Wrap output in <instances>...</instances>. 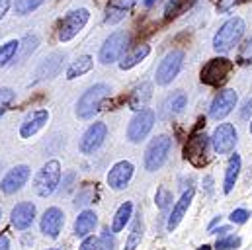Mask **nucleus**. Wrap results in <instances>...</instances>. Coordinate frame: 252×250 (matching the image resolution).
Listing matches in <instances>:
<instances>
[{
  "label": "nucleus",
  "instance_id": "obj_1",
  "mask_svg": "<svg viewBox=\"0 0 252 250\" xmlns=\"http://www.w3.org/2000/svg\"><path fill=\"white\" fill-rule=\"evenodd\" d=\"M245 30H247V24H245V20H243L241 16L229 18V20L217 30V33L213 35V49H215L217 53H221V55L233 51V49L241 43V39H243V35H245Z\"/></svg>",
  "mask_w": 252,
  "mask_h": 250
},
{
  "label": "nucleus",
  "instance_id": "obj_2",
  "mask_svg": "<svg viewBox=\"0 0 252 250\" xmlns=\"http://www.w3.org/2000/svg\"><path fill=\"white\" fill-rule=\"evenodd\" d=\"M61 176H63V170H61V162L57 158L45 162L37 174H35V180H33V189L39 197H49L57 191V188L61 184Z\"/></svg>",
  "mask_w": 252,
  "mask_h": 250
},
{
  "label": "nucleus",
  "instance_id": "obj_3",
  "mask_svg": "<svg viewBox=\"0 0 252 250\" xmlns=\"http://www.w3.org/2000/svg\"><path fill=\"white\" fill-rule=\"evenodd\" d=\"M110 86L100 82V84H94L90 86L76 102V118L78 120H92L98 112H100V106L104 102V98L110 94Z\"/></svg>",
  "mask_w": 252,
  "mask_h": 250
},
{
  "label": "nucleus",
  "instance_id": "obj_4",
  "mask_svg": "<svg viewBox=\"0 0 252 250\" xmlns=\"http://www.w3.org/2000/svg\"><path fill=\"white\" fill-rule=\"evenodd\" d=\"M170 151H172V139L168 135L155 137L149 143L147 151H145V168L149 172H157L158 168H162V164L166 162Z\"/></svg>",
  "mask_w": 252,
  "mask_h": 250
},
{
  "label": "nucleus",
  "instance_id": "obj_5",
  "mask_svg": "<svg viewBox=\"0 0 252 250\" xmlns=\"http://www.w3.org/2000/svg\"><path fill=\"white\" fill-rule=\"evenodd\" d=\"M184 66V51L180 49H174L170 53H166L162 57V61L158 62L157 66V72H155V82L158 86H168L182 70Z\"/></svg>",
  "mask_w": 252,
  "mask_h": 250
},
{
  "label": "nucleus",
  "instance_id": "obj_6",
  "mask_svg": "<svg viewBox=\"0 0 252 250\" xmlns=\"http://www.w3.org/2000/svg\"><path fill=\"white\" fill-rule=\"evenodd\" d=\"M90 20V12L86 8H76V10H70L59 24V31H57V37L61 43H66L70 39H74L82 30L84 26L88 24Z\"/></svg>",
  "mask_w": 252,
  "mask_h": 250
},
{
  "label": "nucleus",
  "instance_id": "obj_7",
  "mask_svg": "<svg viewBox=\"0 0 252 250\" xmlns=\"http://www.w3.org/2000/svg\"><path fill=\"white\" fill-rule=\"evenodd\" d=\"M129 47V33L127 31H114L106 37V41L100 47L98 53V61L102 64H112V62L120 61L122 55Z\"/></svg>",
  "mask_w": 252,
  "mask_h": 250
},
{
  "label": "nucleus",
  "instance_id": "obj_8",
  "mask_svg": "<svg viewBox=\"0 0 252 250\" xmlns=\"http://www.w3.org/2000/svg\"><path fill=\"white\" fill-rule=\"evenodd\" d=\"M233 72V62L225 57H219V59H211L203 68H201V82L207 84V86H223L229 76Z\"/></svg>",
  "mask_w": 252,
  "mask_h": 250
},
{
  "label": "nucleus",
  "instance_id": "obj_9",
  "mask_svg": "<svg viewBox=\"0 0 252 250\" xmlns=\"http://www.w3.org/2000/svg\"><path fill=\"white\" fill-rule=\"evenodd\" d=\"M155 122H157V116L153 110H149V108L137 110V114L133 116V120L127 125V139L131 143H141L153 131Z\"/></svg>",
  "mask_w": 252,
  "mask_h": 250
},
{
  "label": "nucleus",
  "instance_id": "obj_10",
  "mask_svg": "<svg viewBox=\"0 0 252 250\" xmlns=\"http://www.w3.org/2000/svg\"><path fill=\"white\" fill-rule=\"evenodd\" d=\"M209 141H211L213 151L217 155H229L237 147L239 133H237V129H235L233 124H219L215 127V131H213V135H211Z\"/></svg>",
  "mask_w": 252,
  "mask_h": 250
},
{
  "label": "nucleus",
  "instance_id": "obj_11",
  "mask_svg": "<svg viewBox=\"0 0 252 250\" xmlns=\"http://www.w3.org/2000/svg\"><path fill=\"white\" fill-rule=\"evenodd\" d=\"M207 149H209V137L205 133H193L184 147V158L193 166H205L207 164Z\"/></svg>",
  "mask_w": 252,
  "mask_h": 250
},
{
  "label": "nucleus",
  "instance_id": "obj_12",
  "mask_svg": "<svg viewBox=\"0 0 252 250\" xmlns=\"http://www.w3.org/2000/svg\"><path fill=\"white\" fill-rule=\"evenodd\" d=\"M237 102H239V94L233 90V88H225V90H219L209 106V118L211 120H225L235 108H237Z\"/></svg>",
  "mask_w": 252,
  "mask_h": 250
},
{
  "label": "nucleus",
  "instance_id": "obj_13",
  "mask_svg": "<svg viewBox=\"0 0 252 250\" xmlns=\"http://www.w3.org/2000/svg\"><path fill=\"white\" fill-rule=\"evenodd\" d=\"M106 137H108V125L104 124V122L92 124L84 131V135H82V139H80V145H78L80 153H82V155H92V153H96V151L104 145Z\"/></svg>",
  "mask_w": 252,
  "mask_h": 250
},
{
  "label": "nucleus",
  "instance_id": "obj_14",
  "mask_svg": "<svg viewBox=\"0 0 252 250\" xmlns=\"http://www.w3.org/2000/svg\"><path fill=\"white\" fill-rule=\"evenodd\" d=\"M30 176H32V170H30L28 164H18V166L10 168L6 172V176L0 180V191L6 193V195H12V193L20 191L28 184Z\"/></svg>",
  "mask_w": 252,
  "mask_h": 250
},
{
  "label": "nucleus",
  "instance_id": "obj_15",
  "mask_svg": "<svg viewBox=\"0 0 252 250\" xmlns=\"http://www.w3.org/2000/svg\"><path fill=\"white\" fill-rule=\"evenodd\" d=\"M35 215H37V209H35V205L32 201H20L10 213L12 227L16 231H26V229H30L33 225Z\"/></svg>",
  "mask_w": 252,
  "mask_h": 250
},
{
  "label": "nucleus",
  "instance_id": "obj_16",
  "mask_svg": "<svg viewBox=\"0 0 252 250\" xmlns=\"http://www.w3.org/2000/svg\"><path fill=\"white\" fill-rule=\"evenodd\" d=\"M64 225V213L59 207H49L45 209L43 217H41V223H39V229L45 237L49 239H59L61 235V229Z\"/></svg>",
  "mask_w": 252,
  "mask_h": 250
},
{
  "label": "nucleus",
  "instance_id": "obj_17",
  "mask_svg": "<svg viewBox=\"0 0 252 250\" xmlns=\"http://www.w3.org/2000/svg\"><path fill=\"white\" fill-rule=\"evenodd\" d=\"M133 172H135V166L129 162V160H120L116 162L110 172H108V186L112 189H126L127 184L131 182L133 178Z\"/></svg>",
  "mask_w": 252,
  "mask_h": 250
},
{
  "label": "nucleus",
  "instance_id": "obj_18",
  "mask_svg": "<svg viewBox=\"0 0 252 250\" xmlns=\"http://www.w3.org/2000/svg\"><path fill=\"white\" fill-rule=\"evenodd\" d=\"M49 122V112L47 110H35L24 118L20 125V137L22 139H32L35 133H39Z\"/></svg>",
  "mask_w": 252,
  "mask_h": 250
},
{
  "label": "nucleus",
  "instance_id": "obj_19",
  "mask_svg": "<svg viewBox=\"0 0 252 250\" xmlns=\"http://www.w3.org/2000/svg\"><path fill=\"white\" fill-rule=\"evenodd\" d=\"M193 195H195V188L189 186L188 189L182 193V197L176 201V205L172 207V213L168 215V221H166V229H168V231H174V229L180 225V221L186 217L188 207L191 205V201H193Z\"/></svg>",
  "mask_w": 252,
  "mask_h": 250
},
{
  "label": "nucleus",
  "instance_id": "obj_20",
  "mask_svg": "<svg viewBox=\"0 0 252 250\" xmlns=\"http://www.w3.org/2000/svg\"><path fill=\"white\" fill-rule=\"evenodd\" d=\"M186 104H188V96H186V92H184V90H174V92L168 94L166 100L162 102V108H160V112H162V120H172V118L180 116V114L184 112Z\"/></svg>",
  "mask_w": 252,
  "mask_h": 250
},
{
  "label": "nucleus",
  "instance_id": "obj_21",
  "mask_svg": "<svg viewBox=\"0 0 252 250\" xmlns=\"http://www.w3.org/2000/svg\"><path fill=\"white\" fill-rule=\"evenodd\" d=\"M63 59H64L63 53H53V55L45 57L43 61L39 62V66L35 68V82L57 76L59 70H61V66H63Z\"/></svg>",
  "mask_w": 252,
  "mask_h": 250
},
{
  "label": "nucleus",
  "instance_id": "obj_22",
  "mask_svg": "<svg viewBox=\"0 0 252 250\" xmlns=\"http://www.w3.org/2000/svg\"><path fill=\"white\" fill-rule=\"evenodd\" d=\"M135 2L137 0H110L108 6H106V24H110V26L120 24L131 12Z\"/></svg>",
  "mask_w": 252,
  "mask_h": 250
},
{
  "label": "nucleus",
  "instance_id": "obj_23",
  "mask_svg": "<svg viewBox=\"0 0 252 250\" xmlns=\"http://www.w3.org/2000/svg\"><path fill=\"white\" fill-rule=\"evenodd\" d=\"M96 225H98V215L94 211H90V209H84L76 217V221H74V235L78 239H84V237L92 235V231L96 229Z\"/></svg>",
  "mask_w": 252,
  "mask_h": 250
},
{
  "label": "nucleus",
  "instance_id": "obj_24",
  "mask_svg": "<svg viewBox=\"0 0 252 250\" xmlns=\"http://www.w3.org/2000/svg\"><path fill=\"white\" fill-rule=\"evenodd\" d=\"M241 166H243V160H241V155H231L229 162H227V168H225V180H223V191L225 193H231L233 188L237 184V178L241 174Z\"/></svg>",
  "mask_w": 252,
  "mask_h": 250
},
{
  "label": "nucleus",
  "instance_id": "obj_25",
  "mask_svg": "<svg viewBox=\"0 0 252 250\" xmlns=\"http://www.w3.org/2000/svg\"><path fill=\"white\" fill-rule=\"evenodd\" d=\"M149 53H151V47H149L147 43L137 45V47L131 49V51H126V53L122 55V59H120V68H122V70H129V68L137 66L139 62L145 61V59L149 57Z\"/></svg>",
  "mask_w": 252,
  "mask_h": 250
},
{
  "label": "nucleus",
  "instance_id": "obj_26",
  "mask_svg": "<svg viewBox=\"0 0 252 250\" xmlns=\"http://www.w3.org/2000/svg\"><path fill=\"white\" fill-rule=\"evenodd\" d=\"M153 98V84L151 82H141L135 90H133V94H131V98H129V106H131V110H143V108H147V104H149V100Z\"/></svg>",
  "mask_w": 252,
  "mask_h": 250
},
{
  "label": "nucleus",
  "instance_id": "obj_27",
  "mask_svg": "<svg viewBox=\"0 0 252 250\" xmlns=\"http://www.w3.org/2000/svg\"><path fill=\"white\" fill-rule=\"evenodd\" d=\"M92 68H94V59H92L90 55H82V57H78L76 61H72L68 64V68H66V78H68V80H74V78H78V76L90 72Z\"/></svg>",
  "mask_w": 252,
  "mask_h": 250
},
{
  "label": "nucleus",
  "instance_id": "obj_28",
  "mask_svg": "<svg viewBox=\"0 0 252 250\" xmlns=\"http://www.w3.org/2000/svg\"><path fill=\"white\" fill-rule=\"evenodd\" d=\"M131 217H133V203H131V201H126V203H122V205H120V209H118V211H116V215H114L112 231H114V233L124 231V229H126V225L131 221Z\"/></svg>",
  "mask_w": 252,
  "mask_h": 250
},
{
  "label": "nucleus",
  "instance_id": "obj_29",
  "mask_svg": "<svg viewBox=\"0 0 252 250\" xmlns=\"http://www.w3.org/2000/svg\"><path fill=\"white\" fill-rule=\"evenodd\" d=\"M18 51H20V41L18 39H10V41L2 43L0 45V68L14 61Z\"/></svg>",
  "mask_w": 252,
  "mask_h": 250
},
{
  "label": "nucleus",
  "instance_id": "obj_30",
  "mask_svg": "<svg viewBox=\"0 0 252 250\" xmlns=\"http://www.w3.org/2000/svg\"><path fill=\"white\" fill-rule=\"evenodd\" d=\"M141 239H143V221H141V215L133 221L131 225V233L126 241V249L124 250H135L139 245H141Z\"/></svg>",
  "mask_w": 252,
  "mask_h": 250
},
{
  "label": "nucleus",
  "instance_id": "obj_31",
  "mask_svg": "<svg viewBox=\"0 0 252 250\" xmlns=\"http://www.w3.org/2000/svg\"><path fill=\"white\" fill-rule=\"evenodd\" d=\"M45 0H16L14 2V12L18 16H28L32 14L33 10H37Z\"/></svg>",
  "mask_w": 252,
  "mask_h": 250
},
{
  "label": "nucleus",
  "instance_id": "obj_32",
  "mask_svg": "<svg viewBox=\"0 0 252 250\" xmlns=\"http://www.w3.org/2000/svg\"><path fill=\"white\" fill-rule=\"evenodd\" d=\"M37 45H39V39H37L35 35H26V37L20 41V49H22L20 59H22V61L28 59V57L37 49Z\"/></svg>",
  "mask_w": 252,
  "mask_h": 250
},
{
  "label": "nucleus",
  "instance_id": "obj_33",
  "mask_svg": "<svg viewBox=\"0 0 252 250\" xmlns=\"http://www.w3.org/2000/svg\"><path fill=\"white\" fill-rule=\"evenodd\" d=\"M241 237H235V235H225V237H217V243H215V250H237L241 247Z\"/></svg>",
  "mask_w": 252,
  "mask_h": 250
},
{
  "label": "nucleus",
  "instance_id": "obj_34",
  "mask_svg": "<svg viewBox=\"0 0 252 250\" xmlns=\"http://www.w3.org/2000/svg\"><path fill=\"white\" fill-rule=\"evenodd\" d=\"M16 100V92L12 88H0V118L8 112V108L12 106V102Z\"/></svg>",
  "mask_w": 252,
  "mask_h": 250
},
{
  "label": "nucleus",
  "instance_id": "obj_35",
  "mask_svg": "<svg viewBox=\"0 0 252 250\" xmlns=\"http://www.w3.org/2000/svg\"><path fill=\"white\" fill-rule=\"evenodd\" d=\"M155 203L158 205L160 211H166L172 205V193L166 188H158L157 189V195H155Z\"/></svg>",
  "mask_w": 252,
  "mask_h": 250
},
{
  "label": "nucleus",
  "instance_id": "obj_36",
  "mask_svg": "<svg viewBox=\"0 0 252 250\" xmlns=\"http://www.w3.org/2000/svg\"><path fill=\"white\" fill-rule=\"evenodd\" d=\"M114 247H116L114 231L104 229V231H102V237H100V241H98V250H114Z\"/></svg>",
  "mask_w": 252,
  "mask_h": 250
},
{
  "label": "nucleus",
  "instance_id": "obj_37",
  "mask_svg": "<svg viewBox=\"0 0 252 250\" xmlns=\"http://www.w3.org/2000/svg\"><path fill=\"white\" fill-rule=\"evenodd\" d=\"M186 2H188V0H170V2L166 4V10H164L166 20H170V18L178 16V14L182 12V8L186 6Z\"/></svg>",
  "mask_w": 252,
  "mask_h": 250
},
{
  "label": "nucleus",
  "instance_id": "obj_38",
  "mask_svg": "<svg viewBox=\"0 0 252 250\" xmlns=\"http://www.w3.org/2000/svg\"><path fill=\"white\" fill-rule=\"evenodd\" d=\"M239 61L243 64H252V37L243 45V49L239 53Z\"/></svg>",
  "mask_w": 252,
  "mask_h": 250
},
{
  "label": "nucleus",
  "instance_id": "obj_39",
  "mask_svg": "<svg viewBox=\"0 0 252 250\" xmlns=\"http://www.w3.org/2000/svg\"><path fill=\"white\" fill-rule=\"evenodd\" d=\"M249 217H251V213H249L247 209H235L229 219H231V223H235V225H243V223L249 221Z\"/></svg>",
  "mask_w": 252,
  "mask_h": 250
},
{
  "label": "nucleus",
  "instance_id": "obj_40",
  "mask_svg": "<svg viewBox=\"0 0 252 250\" xmlns=\"http://www.w3.org/2000/svg\"><path fill=\"white\" fill-rule=\"evenodd\" d=\"M78 250H98V239L92 237V235L84 237V239H82V245L78 247Z\"/></svg>",
  "mask_w": 252,
  "mask_h": 250
},
{
  "label": "nucleus",
  "instance_id": "obj_41",
  "mask_svg": "<svg viewBox=\"0 0 252 250\" xmlns=\"http://www.w3.org/2000/svg\"><path fill=\"white\" fill-rule=\"evenodd\" d=\"M252 116V98H249L245 104H243V108H241V118L243 120H249Z\"/></svg>",
  "mask_w": 252,
  "mask_h": 250
},
{
  "label": "nucleus",
  "instance_id": "obj_42",
  "mask_svg": "<svg viewBox=\"0 0 252 250\" xmlns=\"http://www.w3.org/2000/svg\"><path fill=\"white\" fill-rule=\"evenodd\" d=\"M10 6H12V0H0V20H2V18L8 14Z\"/></svg>",
  "mask_w": 252,
  "mask_h": 250
},
{
  "label": "nucleus",
  "instance_id": "obj_43",
  "mask_svg": "<svg viewBox=\"0 0 252 250\" xmlns=\"http://www.w3.org/2000/svg\"><path fill=\"white\" fill-rule=\"evenodd\" d=\"M229 231H231L229 227H219V229H211L209 233H211V235H217V237H225Z\"/></svg>",
  "mask_w": 252,
  "mask_h": 250
},
{
  "label": "nucleus",
  "instance_id": "obj_44",
  "mask_svg": "<svg viewBox=\"0 0 252 250\" xmlns=\"http://www.w3.org/2000/svg\"><path fill=\"white\" fill-rule=\"evenodd\" d=\"M0 250H10V241L6 235H0Z\"/></svg>",
  "mask_w": 252,
  "mask_h": 250
},
{
  "label": "nucleus",
  "instance_id": "obj_45",
  "mask_svg": "<svg viewBox=\"0 0 252 250\" xmlns=\"http://www.w3.org/2000/svg\"><path fill=\"white\" fill-rule=\"evenodd\" d=\"M141 4H143V8H153L157 4V0H141Z\"/></svg>",
  "mask_w": 252,
  "mask_h": 250
},
{
  "label": "nucleus",
  "instance_id": "obj_46",
  "mask_svg": "<svg viewBox=\"0 0 252 250\" xmlns=\"http://www.w3.org/2000/svg\"><path fill=\"white\" fill-rule=\"evenodd\" d=\"M219 221H221V217H215V219H213V221L209 223V227H207V229H209V231H211V229H215V225H217Z\"/></svg>",
  "mask_w": 252,
  "mask_h": 250
},
{
  "label": "nucleus",
  "instance_id": "obj_47",
  "mask_svg": "<svg viewBox=\"0 0 252 250\" xmlns=\"http://www.w3.org/2000/svg\"><path fill=\"white\" fill-rule=\"evenodd\" d=\"M197 250H211V247H209V245H203V247H199Z\"/></svg>",
  "mask_w": 252,
  "mask_h": 250
},
{
  "label": "nucleus",
  "instance_id": "obj_48",
  "mask_svg": "<svg viewBox=\"0 0 252 250\" xmlns=\"http://www.w3.org/2000/svg\"><path fill=\"white\" fill-rule=\"evenodd\" d=\"M251 135H252V120H251Z\"/></svg>",
  "mask_w": 252,
  "mask_h": 250
},
{
  "label": "nucleus",
  "instance_id": "obj_49",
  "mask_svg": "<svg viewBox=\"0 0 252 250\" xmlns=\"http://www.w3.org/2000/svg\"><path fill=\"white\" fill-rule=\"evenodd\" d=\"M47 250H61V249H47Z\"/></svg>",
  "mask_w": 252,
  "mask_h": 250
},
{
  "label": "nucleus",
  "instance_id": "obj_50",
  "mask_svg": "<svg viewBox=\"0 0 252 250\" xmlns=\"http://www.w3.org/2000/svg\"><path fill=\"white\" fill-rule=\"evenodd\" d=\"M229 2H231V0H225V4H229Z\"/></svg>",
  "mask_w": 252,
  "mask_h": 250
},
{
  "label": "nucleus",
  "instance_id": "obj_51",
  "mask_svg": "<svg viewBox=\"0 0 252 250\" xmlns=\"http://www.w3.org/2000/svg\"><path fill=\"white\" fill-rule=\"evenodd\" d=\"M0 219H2V209H0Z\"/></svg>",
  "mask_w": 252,
  "mask_h": 250
}]
</instances>
